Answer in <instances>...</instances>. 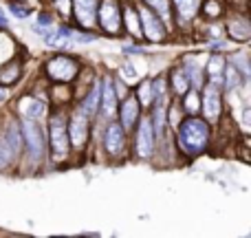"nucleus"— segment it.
Instances as JSON below:
<instances>
[{
    "label": "nucleus",
    "instance_id": "f3484780",
    "mask_svg": "<svg viewBox=\"0 0 251 238\" xmlns=\"http://www.w3.org/2000/svg\"><path fill=\"white\" fill-rule=\"evenodd\" d=\"M229 29H231V35L236 40H247L249 38V25L245 20H231L229 22Z\"/></svg>",
    "mask_w": 251,
    "mask_h": 238
},
{
    "label": "nucleus",
    "instance_id": "9b49d317",
    "mask_svg": "<svg viewBox=\"0 0 251 238\" xmlns=\"http://www.w3.org/2000/svg\"><path fill=\"white\" fill-rule=\"evenodd\" d=\"M106 148H108L110 155H119L124 150V130L122 126L110 124L106 130Z\"/></svg>",
    "mask_w": 251,
    "mask_h": 238
},
{
    "label": "nucleus",
    "instance_id": "7ed1b4c3",
    "mask_svg": "<svg viewBox=\"0 0 251 238\" xmlns=\"http://www.w3.org/2000/svg\"><path fill=\"white\" fill-rule=\"evenodd\" d=\"M18 146H20V137H18V128L16 126H9L7 134L0 137V168L11 161V157L18 152Z\"/></svg>",
    "mask_w": 251,
    "mask_h": 238
},
{
    "label": "nucleus",
    "instance_id": "20e7f679",
    "mask_svg": "<svg viewBox=\"0 0 251 238\" xmlns=\"http://www.w3.org/2000/svg\"><path fill=\"white\" fill-rule=\"evenodd\" d=\"M47 71H49V75H51L53 79L69 82V79L75 75V71H77V64H75L73 60H69V57H55V60L49 62Z\"/></svg>",
    "mask_w": 251,
    "mask_h": 238
},
{
    "label": "nucleus",
    "instance_id": "9d476101",
    "mask_svg": "<svg viewBox=\"0 0 251 238\" xmlns=\"http://www.w3.org/2000/svg\"><path fill=\"white\" fill-rule=\"evenodd\" d=\"M73 2H75V16H77V20L84 26H93L97 0H73Z\"/></svg>",
    "mask_w": 251,
    "mask_h": 238
},
{
    "label": "nucleus",
    "instance_id": "412c9836",
    "mask_svg": "<svg viewBox=\"0 0 251 238\" xmlns=\"http://www.w3.org/2000/svg\"><path fill=\"white\" fill-rule=\"evenodd\" d=\"M152 97H154V93H152V84L143 82L141 88H139V100H141V104H143V106L152 104Z\"/></svg>",
    "mask_w": 251,
    "mask_h": 238
},
{
    "label": "nucleus",
    "instance_id": "f257e3e1",
    "mask_svg": "<svg viewBox=\"0 0 251 238\" xmlns=\"http://www.w3.org/2000/svg\"><path fill=\"white\" fill-rule=\"evenodd\" d=\"M178 141L187 152H201L207 143V126L199 119H187L181 126V134Z\"/></svg>",
    "mask_w": 251,
    "mask_h": 238
},
{
    "label": "nucleus",
    "instance_id": "bb28decb",
    "mask_svg": "<svg viewBox=\"0 0 251 238\" xmlns=\"http://www.w3.org/2000/svg\"><path fill=\"white\" fill-rule=\"evenodd\" d=\"M146 2H150L152 7H154L156 11H161L163 16L168 13V2H165V0H146Z\"/></svg>",
    "mask_w": 251,
    "mask_h": 238
},
{
    "label": "nucleus",
    "instance_id": "b1692460",
    "mask_svg": "<svg viewBox=\"0 0 251 238\" xmlns=\"http://www.w3.org/2000/svg\"><path fill=\"white\" fill-rule=\"evenodd\" d=\"M209 73H212L214 78L223 73V57L221 55H216V57H212V60H209Z\"/></svg>",
    "mask_w": 251,
    "mask_h": 238
},
{
    "label": "nucleus",
    "instance_id": "aec40b11",
    "mask_svg": "<svg viewBox=\"0 0 251 238\" xmlns=\"http://www.w3.org/2000/svg\"><path fill=\"white\" fill-rule=\"evenodd\" d=\"M18 73H20V69H18V64H9L7 69L0 71V82L2 84H11L13 79L18 78Z\"/></svg>",
    "mask_w": 251,
    "mask_h": 238
},
{
    "label": "nucleus",
    "instance_id": "dca6fc26",
    "mask_svg": "<svg viewBox=\"0 0 251 238\" xmlns=\"http://www.w3.org/2000/svg\"><path fill=\"white\" fill-rule=\"evenodd\" d=\"M174 2H176V9L183 20H190L196 13V7H199V0H174Z\"/></svg>",
    "mask_w": 251,
    "mask_h": 238
},
{
    "label": "nucleus",
    "instance_id": "2eb2a0df",
    "mask_svg": "<svg viewBox=\"0 0 251 238\" xmlns=\"http://www.w3.org/2000/svg\"><path fill=\"white\" fill-rule=\"evenodd\" d=\"M117 95H115V88H113V82L106 79L104 82V113L106 115H113L115 113V106H117Z\"/></svg>",
    "mask_w": 251,
    "mask_h": 238
},
{
    "label": "nucleus",
    "instance_id": "cd10ccee",
    "mask_svg": "<svg viewBox=\"0 0 251 238\" xmlns=\"http://www.w3.org/2000/svg\"><path fill=\"white\" fill-rule=\"evenodd\" d=\"M205 11H207V16H218V13H221V7H218V2L209 0V2L205 4Z\"/></svg>",
    "mask_w": 251,
    "mask_h": 238
},
{
    "label": "nucleus",
    "instance_id": "f03ea898",
    "mask_svg": "<svg viewBox=\"0 0 251 238\" xmlns=\"http://www.w3.org/2000/svg\"><path fill=\"white\" fill-rule=\"evenodd\" d=\"M51 148L55 159H64L66 150H69V141H66V128L62 117H53L51 121Z\"/></svg>",
    "mask_w": 251,
    "mask_h": 238
},
{
    "label": "nucleus",
    "instance_id": "c85d7f7f",
    "mask_svg": "<svg viewBox=\"0 0 251 238\" xmlns=\"http://www.w3.org/2000/svg\"><path fill=\"white\" fill-rule=\"evenodd\" d=\"M152 91H154V95L156 97H163V93H165V86H163V78H159L154 84H152Z\"/></svg>",
    "mask_w": 251,
    "mask_h": 238
},
{
    "label": "nucleus",
    "instance_id": "7c9ffc66",
    "mask_svg": "<svg viewBox=\"0 0 251 238\" xmlns=\"http://www.w3.org/2000/svg\"><path fill=\"white\" fill-rule=\"evenodd\" d=\"M11 11H13V16H16V18H26V9L18 7V4H13V7H11Z\"/></svg>",
    "mask_w": 251,
    "mask_h": 238
},
{
    "label": "nucleus",
    "instance_id": "473e14b6",
    "mask_svg": "<svg viewBox=\"0 0 251 238\" xmlns=\"http://www.w3.org/2000/svg\"><path fill=\"white\" fill-rule=\"evenodd\" d=\"M0 25H7V18L2 16V11H0Z\"/></svg>",
    "mask_w": 251,
    "mask_h": 238
},
{
    "label": "nucleus",
    "instance_id": "ddd939ff",
    "mask_svg": "<svg viewBox=\"0 0 251 238\" xmlns=\"http://www.w3.org/2000/svg\"><path fill=\"white\" fill-rule=\"evenodd\" d=\"M20 110H22V115H25L26 119H35V117H40V115L44 113V104L40 100H22V104H20Z\"/></svg>",
    "mask_w": 251,
    "mask_h": 238
},
{
    "label": "nucleus",
    "instance_id": "2f4dec72",
    "mask_svg": "<svg viewBox=\"0 0 251 238\" xmlns=\"http://www.w3.org/2000/svg\"><path fill=\"white\" fill-rule=\"evenodd\" d=\"M227 86H236V69H229V84Z\"/></svg>",
    "mask_w": 251,
    "mask_h": 238
},
{
    "label": "nucleus",
    "instance_id": "1a4fd4ad",
    "mask_svg": "<svg viewBox=\"0 0 251 238\" xmlns=\"http://www.w3.org/2000/svg\"><path fill=\"white\" fill-rule=\"evenodd\" d=\"M86 134H88V119H86V113H77L73 115V121H71V141L75 146H82L86 141Z\"/></svg>",
    "mask_w": 251,
    "mask_h": 238
},
{
    "label": "nucleus",
    "instance_id": "4be33fe9",
    "mask_svg": "<svg viewBox=\"0 0 251 238\" xmlns=\"http://www.w3.org/2000/svg\"><path fill=\"white\" fill-rule=\"evenodd\" d=\"M174 88H176V93H187V78L181 71L174 73Z\"/></svg>",
    "mask_w": 251,
    "mask_h": 238
},
{
    "label": "nucleus",
    "instance_id": "39448f33",
    "mask_svg": "<svg viewBox=\"0 0 251 238\" xmlns=\"http://www.w3.org/2000/svg\"><path fill=\"white\" fill-rule=\"evenodd\" d=\"M22 132H25V141H26V146H29V150H31V155L38 159L40 155H42V148H44V143H42V132H40V126H35L31 119H26L25 124H22Z\"/></svg>",
    "mask_w": 251,
    "mask_h": 238
},
{
    "label": "nucleus",
    "instance_id": "393cba45",
    "mask_svg": "<svg viewBox=\"0 0 251 238\" xmlns=\"http://www.w3.org/2000/svg\"><path fill=\"white\" fill-rule=\"evenodd\" d=\"M9 53H11V40L0 35V60H2V55H9Z\"/></svg>",
    "mask_w": 251,
    "mask_h": 238
},
{
    "label": "nucleus",
    "instance_id": "c756f323",
    "mask_svg": "<svg viewBox=\"0 0 251 238\" xmlns=\"http://www.w3.org/2000/svg\"><path fill=\"white\" fill-rule=\"evenodd\" d=\"M122 73H124V78H130V79H134V78H137V71L132 69V64L124 66V69H122Z\"/></svg>",
    "mask_w": 251,
    "mask_h": 238
},
{
    "label": "nucleus",
    "instance_id": "6ab92c4d",
    "mask_svg": "<svg viewBox=\"0 0 251 238\" xmlns=\"http://www.w3.org/2000/svg\"><path fill=\"white\" fill-rule=\"evenodd\" d=\"M97 106H100V86H95L91 93H88L86 102H84V113L93 115L97 110Z\"/></svg>",
    "mask_w": 251,
    "mask_h": 238
},
{
    "label": "nucleus",
    "instance_id": "a211bd4d",
    "mask_svg": "<svg viewBox=\"0 0 251 238\" xmlns=\"http://www.w3.org/2000/svg\"><path fill=\"white\" fill-rule=\"evenodd\" d=\"M44 40H47V44H51V47H66V44L71 42L69 35L64 33V29L53 31V33H44Z\"/></svg>",
    "mask_w": 251,
    "mask_h": 238
},
{
    "label": "nucleus",
    "instance_id": "4468645a",
    "mask_svg": "<svg viewBox=\"0 0 251 238\" xmlns=\"http://www.w3.org/2000/svg\"><path fill=\"white\" fill-rule=\"evenodd\" d=\"M122 119H124L126 128H130V126L134 124V119H137V100L128 97V100L124 102V106H122Z\"/></svg>",
    "mask_w": 251,
    "mask_h": 238
},
{
    "label": "nucleus",
    "instance_id": "423d86ee",
    "mask_svg": "<svg viewBox=\"0 0 251 238\" xmlns=\"http://www.w3.org/2000/svg\"><path fill=\"white\" fill-rule=\"evenodd\" d=\"M100 20H101V26L110 33H117L119 29V11H117V2L115 0H106L101 4V11H100Z\"/></svg>",
    "mask_w": 251,
    "mask_h": 238
},
{
    "label": "nucleus",
    "instance_id": "0eeeda50",
    "mask_svg": "<svg viewBox=\"0 0 251 238\" xmlns=\"http://www.w3.org/2000/svg\"><path fill=\"white\" fill-rule=\"evenodd\" d=\"M152 148H154V134H152L150 119H143L139 126V137H137V150L141 157H150Z\"/></svg>",
    "mask_w": 251,
    "mask_h": 238
},
{
    "label": "nucleus",
    "instance_id": "5701e85b",
    "mask_svg": "<svg viewBox=\"0 0 251 238\" xmlns=\"http://www.w3.org/2000/svg\"><path fill=\"white\" fill-rule=\"evenodd\" d=\"M126 25H128V29L132 31L134 35H139V22H137V16H134V11H126Z\"/></svg>",
    "mask_w": 251,
    "mask_h": 238
},
{
    "label": "nucleus",
    "instance_id": "6e6552de",
    "mask_svg": "<svg viewBox=\"0 0 251 238\" xmlns=\"http://www.w3.org/2000/svg\"><path fill=\"white\" fill-rule=\"evenodd\" d=\"M141 22H143V29H146V38L152 40V42H159V40H163V25H161L159 20H156L154 16H152V11H148V9H141Z\"/></svg>",
    "mask_w": 251,
    "mask_h": 238
},
{
    "label": "nucleus",
    "instance_id": "f8f14e48",
    "mask_svg": "<svg viewBox=\"0 0 251 238\" xmlns=\"http://www.w3.org/2000/svg\"><path fill=\"white\" fill-rule=\"evenodd\" d=\"M218 113H221V95L214 86H209L205 93V115L207 119H216Z\"/></svg>",
    "mask_w": 251,
    "mask_h": 238
},
{
    "label": "nucleus",
    "instance_id": "72a5a7b5",
    "mask_svg": "<svg viewBox=\"0 0 251 238\" xmlns=\"http://www.w3.org/2000/svg\"><path fill=\"white\" fill-rule=\"evenodd\" d=\"M4 97H7V93H4V91H0V100H4Z\"/></svg>",
    "mask_w": 251,
    "mask_h": 238
},
{
    "label": "nucleus",
    "instance_id": "a878e982",
    "mask_svg": "<svg viewBox=\"0 0 251 238\" xmlns=\"http://www.w3.org/2000/svg\"><path fill=\"white\" fill-rule=\"evenodd\" d=\"M185 108L190 110V113H196V110H199V95H196V93L187 95V104H185Z\"/></svg>",
    "mask_w": 251,
    "mask_h": 238
}]
</instances>
